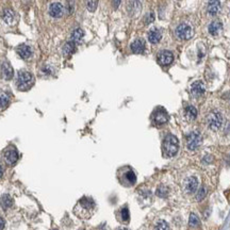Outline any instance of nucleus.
<instances>
[{"mask_svg": "<svg viewBox=\"0 0 230 230\" xmlns=\"http://www.w3.org/2000/svg\"><path fill=\"white\" fill-rule=\"evenodd\" d=\"M95 209L96 204L94 201V199L92 197L84 196L78 200V202L76 204L74 208V212L78 217L83 218V220H88V218H90L93 215V213L95 212Z\"/></svg>", "mask_w": 230, "mask_h": 230, "instance_id": "f257e3e1", "label": "nucleus"}, {"mask_svg": "<svg viewBox=\"0 0 230 230\" xmlns=\"http://www.w3.org/2000/svg\"><path fill=\"white\" fill-rule=\"evenodd\" d=\"M205 123L207 128L212 132H217L224 126V116L217 110H211L205 117Z\"/></svg>", "mask_w": 230, "mask_h": 230, "instance_id": "f03ea898", "label": "nucleus"}, {"mask_svg": "<svg viewBox=\"0 0 230 230\" xmlns=\"http://www.w3.org/2000/svg\"><path fill=\"white\" fill-rule=\"evenodd\" d=\"M162 150L164 155L169 158L177 155L179 150V142L177 137L173 134H168L167 136H165L163 144H162Z\"/></svg>", "mask_w": 230, "mask_h": 230, "instance_id": "7ed1b4c3", "label": "nucleus"}, {"mask_svg": "<svg viewBox=\"0 0 230 230\" xmlns=\"http://www.w3.org/2000/svg\"><path fill=\"white\" fill-rule=\"evenodd\" d=\"M117 179L120 181V183L124 186H132L135 185L136 182V176L135 173L133 172V169L131 167H123L118 170L117 173Z\"/></svg>", "mask_w": 230, "mask_h": 230, "instance_id": "20e7f679", "label": "nucleus"}, {"mask_svg": "<svg viewBox=\"0 0 230 230\" xmlns=\"http://www.w3.org/2000/svg\"><path fill=\"white\" fill-rule=\"evenodd\" d=\"M181 188L185 195H192L199 189V178L196 175H189L181 181Z\"/></svg>", "mask_w": 230, "mask_h": 230, "instance_id": "39448f33", "label": "nucleus"}, {"mask_svg": "<svg viewBox=\"0 0 230 230\" xmlns=\"http://www.w3.org/2000/svg\"><path fill=\"white\" fill-rule=\"evenodd\" d=\"M17 88L21 92L28 91L34 84V77L33 75L28 72H19L17 75Z\"/></svg>", "mask_w": 230, "mask_h": 230, "instance_id": "423d86ee", "label": "nucleus"}, {"mask_svg": "<svg viewBox=\"0 0 230 230\" xmlns=\"http://www.w3.org/2000/svg\"><path fill=\"white\" fill-rule=\"evenodd\" d=\"M202 143V137L201 134L197 131H193L191 133L188 134L185 141V145H186V149L190 151H195L200 147Z\"/></svg>", "mask_w": 230, "mask_h": 230, "instance_id": "0eeeda50", "label": "nucleus"}, {"mask_svg": "<svg viewBox=\"0 0 230 230\" xmlns=\"http://www.w3.org/2000/svg\"><path fill=\"white\" fill-rule=\"evenodd\" d=\"M175 34L178 40H190L191 37L193 36L194 32L190 25H188V24H180V25L176 28Z\"/></svg>", "mask_w": 230, "mask_h": 230, "instance_id": "6e6552de", "label": "nucleus"}, {"mask_svg": "<svg viewBox=\"0 0 230 230\" xmlns=\"http://www.w3.org/2000/svg\"><path fill=\"white\" fill-rule=\"evenodd\" d=\"M152 120L157 126H161L167 123L168 120V114L163 108H159L157 109L152 114Z\"/></svg>", "mask_w": 230, "mask_h": 230, "instance_id": "1a4fd4ad", "label": "nucleus"}, {"mask_svg": "<svg viewBox=\"0 0 230 230\" xmlns=\"http://www.w3.org/2000/svg\"><path fill=\"white\" fill-rule=\"evenodd\" d=\"M18 158H19V155H18V151L16 150V148L11 147L3 151V159L7 164L14 165L18 161Z\"/></svg>", "mask_w": 230, "mask_h": 230, "instance_id": "9d476101", "label": "nucleus"}, {"mask_svg": "<svg viewBox=\"0 0 230 230\" xmlns=\"http://www.w3.org/2000/svg\"><path fill=\"white\" fill-rule=\"evenodd\" d=\"M190 93L194 98H200L205 95L206 86L201 81H195L190 88Z\"/></svg>", "mask_w": 230, "mask_h": 230, "instance_id": "9b49d317", "label": "nucleus"}, {"mask_svg": "<svg viewBox=\"0 0 230 230\" xmlns=\"http://www.w3.org/2000/svg\"><path fill=\"white\" fill-rule=\"evenodd\" d=\"M174 60V56L173 53L168 50H164L161 51L158 55V63L162 66H167Z\"/></svg>", "mask_w": 230, "mask_h": 230, "instance_id": "f8f14e48", "label": "nucleus"}, {"mask_svg": "<svg viewBox=\"0 0 230 230\" xmlns=\"http://www.w3.org/2000/svg\"><path fill=\"white\" fill-rule=\"evenodd\" d=\"M64 14V8L63 5L59 2L51 3L49 7V15L53 18H61Z\"/></svg>", "mask_w": 230, "mask_h": 230, "instance_id": "ddd939ff", "label": "nucleus"}, {"mask_svg": "<svg viewBox=\"0 0 230 230\" xmlns=\"http://www.w3.org/2000/svg\"><path fill=\"white\" fill-rule=\"evenodd\" d=\"M221 1L220 0H209L207 5V12L210 16H216L221 11Z\"/></svg>", "mask_w": 230, "mask_h": 230, "instance_id": "4468645a", "label": "nucleus"}, {"mask_svg": "<svg viewBox=\"0 0 230 230\" xmlns=\"http://www.w3.org/2000/svg\"><path fill=\"white\" fill-rule=\"evenodd\" d=\"M223 30V24L220 20H213L208 27V32L212 35V36H217Z\"/></svg>", "mask_w": 230, "mask_h": 230, "instance_id": "2eb2a0df", "label": "nucleus"}, {"mask_svg": "<svg viewBox=\"0 0 230 230\" xmlns=\"http://www.w3.org/2000/svg\"><path fill=\"white\" fill-rule=\"evenodd\" d=\"M1 72H2V77L5 80H11L13 78L14 75V70H13L12 66L9 62H3L1 65Z\"/></svg>", "mask_w": 230, "mask_h": 230, "instance_id": "dca6fc26", "label": "nucleus"}, {"mask_svg": "<svg viewBox=\"0 0 230 230\" xmlns=\"http://www.w3.org/2000/svg\"><path fill=\"white\" fill-rule=\"evenodd\" d=\"M1 17L7 25H13L15 21V12L12 9H4Z\"/></svg>", "mask_w": 230, "mask_h": 230, "instance_id": "f3484780", "label": "nucleus"}, {"mask_svg": "<svg viewBox=\"0 0 230 230\" xmlns=\"http://www.w3.org/2000/svg\"><path fill=\"white\" fill-rule=\"evenodd\" d=\"M130 48H131V51L133 53H136V55L143 53L145 51V42L141 39L135 40L134 42H132Z\"/></svg>", "mask_w": 230, "mask_h": 230, "instance_id": "a211bd4d", "label": "nucleus"}, {"mask_svg": "<svg viewBox=\"0 0 230 230\" xmlns=\"http://www.w3.org/2000/svg\"><path fill=\"white\" fill-rule=\"evenodd\" d=\"M16 52H17V55L23 59H29V58H31V56H32V49L30 46H28V45L18 46L17 49H16Z\"/></svg>", "mask_w": 230, "mask_h": 230, "instance_id": "6ab92c4d", "label": "nucleus"}, {"mask_svg": "<svg viewBox=\"0 0 230 230\" xmlns=\"http://www.w3.org/2000/svg\"><path fill=\"white\" fill-rule=\"evenodd\" d=\"M162 39V33L160 30L158 29H151V30L148 32V40L151 43V44H158L159 42Z\"/></svg>", "mask_w": 230, "mask_h": 230, "instance_id": "aec40b11", "label": "nucleus"}, {"mask_svg": "<svg viewBox=\"0 0 230 230\" xmlns=\"http://www.w3.org/2000/svg\"><path fill=\"white\" fill-rule=\"evenodd\" d=\"M185 116L188 120H195L197 117V109L194 105H188L185 109Z\"/></svg>", "mask_w": 230, "mask_h": 230, "instance_id": "412c9836", "label": "nucleus"}, {"mask_svg": "<svg viewBox=\"0 0 230 230\" xmlns=\"http://www.w3.org/2000/svg\"><path fill=\"white\" fill-rule=\"evenodd\" d=\"M13 204H14V201H13V198L10 195H8V194L2 195L1 199H0V205H1V207L3 208L4 210L10 209V208L13 206Z\"/></svg>", "mask_w": 230, "mask_h": 230, "instance_id": "4be33fe9", "label": "nucleus"}, {"mask_svg": "<svg viewBox=\"0 0 230 230\" xmlns=\"http://www.w3.org/2000/svg\"><path fill=\"white\" fill-rule=\"evenodd\" d=\"M83 36H84V32H83V30L80 28H77L72 31V35H70V40H72V42H74V43H79L82 40Z\"/></svg>", "mask_w": 230, "mask_h": 230, "instance_id": "5701e85b", "label": "nucleus"}, {"mask_svg": "<svg viewBox=\"0 0 230 230\" xmlns=\"http://www.w3.org/2000/svg\"><path fill=\"white\" fill-rule=\"evenodd\" d=\"M118 216H120V220L123 222V223H128L129 220H130V213H129V209L127 206H124L121 209L118 211Z\"/></svg>", "mask_w": 230, "mask_h": 230, "instance_id": "b1692460", "label": "nucleus"}, {"mask_svg": "<svg viewBox=\"0 0 230 230\" xmlns=\"http://www.w3.org/2000/svg\"><path fill=\"white\" fill-rule=\"evenodd\" d=\"M207 193H208L207 186H205V185L201 186V188H199L198 190L196 191L195 196H194V200H195V201H201V200H204L206 198Z\"/></svg>", "mask_w": 230, "mask_h": 230, "instance_id": "393cba45", "label": "nucleus"}, {"mask_svg": "<svg viewBox=\"0 0 230 230\" xmlns=\"http://www.w3.org/2000/svg\"><path fill=\"white\" fill-rule=\"evenodd\" d=\"M75 50H76L75 43L70 40V42L66 43V44L64 45V47H63V55L65 56H72V53L75 52Z\"/></svg>", "mask_w": 230, "mask_h": 230, "instance_id": "a878e982", "label": "nucleus"}, {"mask_svg": "<svg viewBox=\"0 0 230 230\" xmlns=\"http://www.w3.org/2000/svg\"><path fill=\"white\" fill-rule=\"evenodd\" d=\"M189 226H190L191 229H197L200 226L199 217L195 213H191L190 218H189Z\"/></svg>", "mask_w": 230, "mask_h": 230, "instance_id": "bb28decb", "label": "nucleus"}, {"mask_svg": "<svg viewBox=\"0 0 230 230\" xmlns=\"http://www.w3.org/2000/svg\"><path fill=\"white\" fill-rule=\"evenodd\" d=\"M10 104V97L3 92H0V109H4Z\"/></svg>", "mask_w": 230, "mask_h": 230, "instance_id": "cd10ccee", "label": "nucleus"}, {"mask_svg": "<svg viewBox=\"0 0 230 230\" xmlns=\"http://www.w3.org/2000/svg\"><path fill=\"white\" fill-rule=\"evenodd\" d=\"M168 189L166 188L165 185H159L158 186V189H157V191H156V194H157V196H159V197H161V198H163V197H167V195H168Z\"/></svg>", "mask_w": 230, "mask_h": 230, "instance_id": "c85d7f7f", "label": "nucleus"}, {"mask_svg": "<svg viewBox=\"0 0 230 230\" xmlns=\"http://www.w3.org/2000/svg\"><path fill=\"white\" fill-rule=\"evenodd\" d=\"M98 5V0H86V8L90 12H95Z\"/></svg>", "mask_w": 230, "mask_h": 230, "instance_id": "c756f323", "label": "nucleus"}, {"mask_svg": "<svg viewBox=\"0 0 230 230\" xmlns=\"http://www.w3.org/2000/svg\"><path fill=\"white\" fill-rule=\"evenodd\" d=\"M153 230H169V226L166 222L164 221H159L158 223L156 224L155 229Z\"/></svg>", "mask_w": 230, "mask_h": 230, "instance_id": "7c9ffc66", "label": "nucleus"}, {"mask_svg": "<svg viewBox=\"0 0 230 230\" xmlns=\"http://www.w3.org/2000/svg\"><path fill=\"white\" fill-rule=\"evenodd\" d=\"M145 24L146 25H148V24H151L153 20H155V14L153 13H149V14H147L146 15V17H145Z\"/></svg>", "mask_w": 230, "mask_h": 230, "instance_id": "2f4dec72", "label": "nucleus"}, {"mask_svg": "<svg viewBox=\"0 0 230 230\" xmlns=\"http://www.w3.org/2000/svg\"><path fill=\"white\" fill-rule=\"evenodd\" d=\"M224 136L230 137V123H228L224 128Z\"/></svg>", "mask_w": 230, "mask_h": 230, "instance_id": "473e14b6", "label": "nucleus"}, {"mask_svg": "<svg viewBox=\"0 0 230 230\" xmlns=\"http://www.w3.org/2000/svg\"><path fill=\"white\" fill-rule=\"evenodd\" d=\"M120 1L121 0H112V4H113V7H114V9H117V8L120 7Z\"/></svg>", "mask_w": 230, "mask_h": 230, "instance_id": "72a5a7b5", "label": "nucleus"}, {"mask_svg": "<svg viewBox=\"0 0 230 230\" xmlns=\"http://www.w3.org/2000/svg\"><path fill=\"white\" fill-rule=\"evenodd\" d=\"M67 8H68V11H69V13H70V14H72V11H74V3H72V1H69V3H68V7H67Z\"/></svg>", "mask_w": 230, "mask_h": 230, "instance_id": "f704fd0d", "label": "nucleus"}, {"mask_svg": "<svg viewBox=\"0 0 230 230\" xmlns=\"http://www.w3.org/2000/svg\"><path fill=\"white\" fill-rule=\"evenodd\" d=\"M5 226V222L2 217H0V230H3Z\"/></svg>", "mask_w": 230, "mask_h": 230, "instance_id": "c9c22d12", "label": "nucleus"}, {"mask_svg": "<svg viewBox=\"0 0 230 230\" xmlns=\"http://www.w3.org/2000/svg\"><path fill=\"white\" fill-rule=\"evenodd\" d=\"M2 176H3V169H2L1 165H0V179L2 178Z\"/></svg>", "mask_w": 230, "mask_h": 230, "instance_id": "e433bc0d", "label": "nucleus"}, {"mask_svg": "<svg viewBox=\"0 0 230 230\" xmlns=\"http://www.w3.org/2000/svg\"><path fill=\"white\" fill-rule=\"evenodd\" d=\"M118 230H129V229H127V228H120V229H118Z\"/></svg>", "mask_w": 230, "mask_h": 230, "instance_id": "4c0bfd02", "label": "nucleus"}, {"mask_svg": "<svg viewBox=\"0 0 230 230\" xmlns=\"http://www.w3.org/2000/svg\"><path fill=\"white\" fill-rule=\"evenodd\" d=\"M53 230H58V229H53Z\"/></svg>", "mask_w": 230, "mask_h": 230, "instance_id": "58836bf2", "label": "nucleus"}]
</instances>
